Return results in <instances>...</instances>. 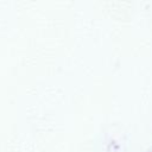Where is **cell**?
<instances>
[]
</instances>
